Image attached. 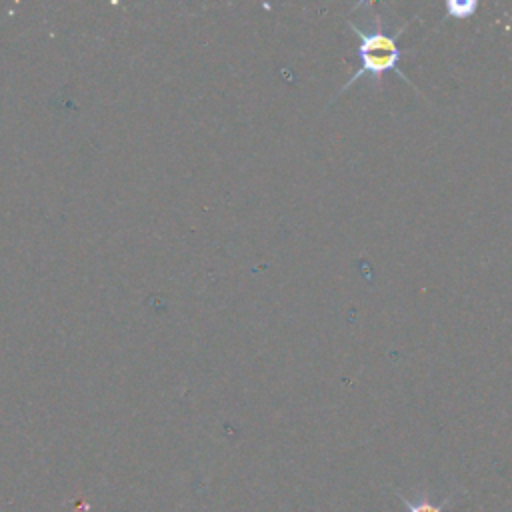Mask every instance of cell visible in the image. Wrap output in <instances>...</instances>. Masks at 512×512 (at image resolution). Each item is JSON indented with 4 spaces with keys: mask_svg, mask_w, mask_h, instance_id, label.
I'll use <instances>...</instances> for the list:
<instances>
[{
    "mask_svg": "<svg viewBox=\"0 0 512 512\" xmlns=\"http://www.w3.org/2000/svg\"><path fill=\"white\" fill-rule=\"evenodd\" d=\"M352 28L356 30V34L360 36V60H362V68L348 80L346 88L356 84L360 76L368 74L378 78L380 74L388 72V70H396L406 82H410L402 70L398 68V60H400V50L394 42V38L386 32L382 18L376 14V26L374 28H358L356 24H352Z\"/></svg>",
    "mask_w": 512,
    "mask_h": 512,
    "instance_id": "1",
    "label": "cell"
},
{
    "mask_svg": "<svg viewBox=\"0 0 512 512\" xmlns=\"http://www.w3.org/2000/svg\"><path fill=\"white\" fill-rule=\"evenodd\" d=\"M398 498L404 502L408 512H446L448 500H450V498H444L442 502H434L428 494H422L416 500H410V498H406L402 494H398Z\"/></svg>",
    "mask_w": 512,
    "mask_h": 512,
    "instance_id": "2",
    "label": "cell"
}]
</instances>
